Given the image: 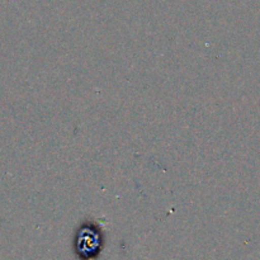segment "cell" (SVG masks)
<instances>
[{"instance_id": "6da1fadb", "label": "cell", "mask_w": 260, "mask_h": 260, "mask_svg": "<svg viewBox=\"0 0 260 260\" xmlns=\"http://www.w3.org/2000/svg\"><path fill=\"white\" fill-rule=\"evenodd\" d=\"M103 239L98 226L93 222L80 226L75 238L76 251L84 259H90L101 251Z\"/></svg>"}]
</instances>
